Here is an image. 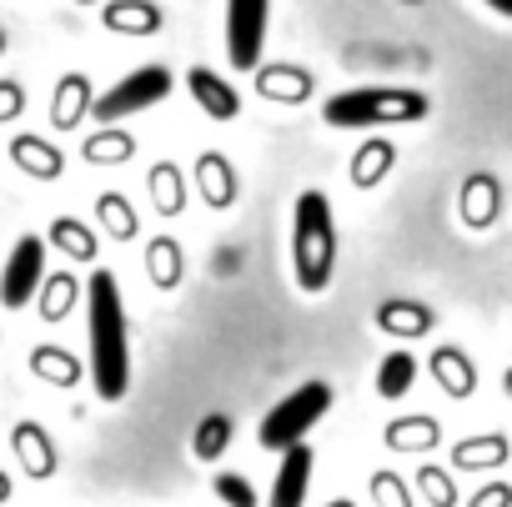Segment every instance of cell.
I'll list each match as a JSON object with an SVG mask.
<instances>
[{
    "mask_svg": "<svg viewBox=\"0 0 512 507\" xmlns=\"http://www.w3.org/2000/svg\"><path fill=\"white\" fill-rule=\"evenodd\" d=\"M86 322H91V382L101 402H121L131 387V347H126V307L116 272L96 267L86 282Z\"/></svg>",
    "mask_w": 512,
    "mask_h": 507,
    "instance_id": "obj_1",
    "label": "cell"
},
{
    "mask_svg": "<svg viewBox=\"0 0 512 507\" xmlns=\"http://www.w3.org/2000/svg\"><path fill=\"white\" fill-rule=\"evenodd\" d=\"M292 267L302 292H327L337 272V221L327 191H302L292 211Z\"/></svg>",
    "mask_w": 512,
    "mask_h": 507,
    "instance_id": "obj_2",
    "label": "cell"
},
{
    "mask_svg": "<svg viewBox=\"0 0 512 507\" xmlns=\"http://www.w3.org/2000/svg\"><path fill=\"white\" fill-rule=\"evenodd\" d=\"M427 116V96L412 86H357L337 91L322 106V121L337 131H372V126H412Z\"/></svg>",
    "mask_w": 512,
    "mask_h": 507,
    "instance_id": "obj_3",
    "label": "cell"
},
{
    "mask_svg": "<svg viewBox=\"0 0 512 507\" xmlns=\"http://www.w3.org/2000/svg\"><path fill=\"white\" fill-rule=\"evenodd\" d=\"M327 412H332V382H307V387H297L292 397H282V402L262 417V427H256V442L277 457V452L297 447Z\"/></svg>",
    "mask_w": 512,
    "mask_h": 507,
    "instance_id": "obj_4",
    "label": "cell"
},
{
    "mask_svg": "<svg viewBox=\"0 0 512 507\" xmlns=\"http://www.w3.org/2000/svg\"><path fill=\"white\" fill-rule=\"evenodd\" d=\"M171 86H176V81H171L166 66H141V71H131L126 81H116L106 96H96V101H91V116H96V126H116V121L146 111V106H161V101L171 96Z\"/></svg>",
    "mask_w": 512,
    "mask_h": 507,
    "instance_id": "obj_5",
    "label": "cell"
},
{
    "mask_svg": "<svg viewBox=\"0 0 512 507\" xmlns=\"http://www.w3.org/2000/svg\"><path fill=\"white\" fill-rule=\"evenodd\" d=\"M267 6H272V0H226V56H231L236 71H256V66H262Z\"/></svg>",
    "mask_w": 512,
    "mask_h": 507,
    "instance_id": "obj_6",
    "label": "cell"
},
{
    "mask_svg": "<svg viewBox=\"0 0 512 507\" xmlns=\"http://www.w3.org/2000/svg\"><path fill=\"white\" fill-rule=\"evenodd\" d=\"M46 282V241L41 236H21L11 246V257H6V272H0V307H31L36 292Z\"/></svg>",
    "mask_w": 512,
    "mask_h": 507,
    "instance_id": "obj_7",
    "label": "cell"
},
{
    "mask_svg": "<svg viewBox=\"0 0 512 507\" xmlns=\"http://www.w3.org/2000/svg\"><path fill=\"white\" fill-rule=\"evenodd\" d=\"M312 467H317L312 447H302V442H297V447H287V452H282V462H277V482H272L267 507H307Z\"/></svg>",
    "mask_w": 512,
    "mask_h": 507,
    "instance_id": "obj_8",
    "label": "cell"
},
{
    "mask_svg": "<svg viewBox=\"0 0 512 507\" xmlns=\"http://www.w3.org/2000/svg\"><path fill=\"white\" fill-rule=\"evenodd\" d=\"M186 91H191V101H196L211 121H231V116H241V96H236V86H226V76H216L211 66H191Z\"/></svg>",
    "mask_w": 512,
    "mask_h": 507,
    "instance_id": "obj_9",
    "label": "cell"
},
{
    "mask_svg": "<svg viewBox=\"0 0 512 507\" xmlns=\"http://www.w3.org/2000/svg\"><path fill=\"white\" fill-rule=\"evenodd\" d=\"M11 447H16V457H21L26 477H36V482L56 477L61 457H56V442H51V432H46L41 422H16V432H11Z\"/></svg>",
    "mask_w": 512,
    "mask_h": 507,
    "instance_id": "obj_10",
    "label": "cell"
},
{
    "mask_svg": "<svg viewBox=\"0 0 512 507\" xmlns=\"http://www.w3.org/2000/svg\"><path fill=\"white\" fill-rule=\"evenodd\" d=\"M457 211H462V221H467L472 231H487V226L497 221V211H502V186H497V176H487V171L467 176Z\"/></svg>",
    "mask_w": 512,
    "mask_h": 507,
    "instance_id": "obj_11",
    "label": "cell"
},
{
    "mask_svg": "<svg viewBox=\"0 0 512 507\" xmlns=\"http://www.w3.org/2000/svg\"><path fill=\"white\" fill-rule=\"evenodd\" d=\"M196 196L211 206V211H226L236 201V166L221 156V151H206L196 161Z\"/></svg>",
    "mask_w": 512,
    "mask_h": 507,
    "instance_id": "obj_12",
    "label": "cell"
},
{
    "mask_svg": "<svg viewBox=\"0 0 512 507\" xmlns=\"http://www.w3.org/2000/svg\"><path fill=\"white\" fill-rule=\"evenodd\" d=\"M432 327H437L432 307H422L412 297H387L377 307V332H387V337H427Z\"/></svg>",
    "mask_w": 512,
    "mask_h": 507,
    "instance_id": "obj_13",
    "label": "cell"
},
{
    "mask_svg": "<svg viewBox=\"0 0 512 507\" xmlns=\"http://www.w3.org/2000/svg\"><path fill=\"white\" fill-rule=\"evenodd\" d=\"M427 367H432V377H437V387L447 392V397H472L477 392V367H472V357L462 352V347H437L432 357H427Z\"/></svg>",
    "mask_w": 512,
    "mask_h": 507,
    "instance_id": "obj_14",
    "label": "cell"
},
{
    "mask_svg": "<svg viewBox=\"0 0 512 507\" xmlns=\"http://www.w3.org/2000/svg\"><path fill=\"white\" fill-rule=\"evenodd\" d=\"M181 272H186V257H181V241L176 236H151L146 241V277L156 292H176L181 287Z\"/></svg>",
    "mask_w": 512,
    "mask_h": 507,
    "instance_id": "obj_15",
    "label": "cell"
},
{
    "mask_svg": "<svg viewBox=\"0 0 512 507\" xmlns=\"http://www.w3.org/2000/svg\"><path fill=\"white\" fill-rule=\"evenodd\" d=\"M387 447L392 452H432L437 442H442V422L437 417H427V412H412V417H397V422H387Z\"/></svg>",
    "mask_w": 512,
    "mask_h": 507,
    "instance_id": "obj_16",
    "label": "cell"
},
{
    "mask_svg": "<svg viewBox=\"0 0 512 507\" xmlns=\"http://www.w3.org/2000/svg\"><path fill=\"white\" fill-rule=\"evenodd\" d=\"M512 457V442L502 432H482V437H467L452 447V467L457 472H487V467H502Z\"/></svg>",
    "mask_w": 512,
    "mask_h": 507,
    "instance_id": "obj_17",
    "label": "cell"
},
{
    "mask_svg": "<svg viewBox=\"0 0 512 507\" xmlns=\"http://www.w3.org/2000/svg\"><path fill=\"white\" fill-rule=\"evenodd\" d=\"M11 161H16L26 176H36V181H56V176L66 171V156H61L51 141H41V136H16V141H11Z\"/></svg>",
    "mask_w": 512,
    "mask_h": 507,
    "instance_id": "obj_18",
    "label": "cell"
},
{
    "mask_svg": "<svg viewBox=\"0 0 512 507\" xmlns=\"http://www.w3.org/2000/svg\"><path fill=\"white\" fill-rule=\"evenodd\" d=\"M86 297V287L71 277V272H56V277H46L41 282V292H36V307H41V317L56 327V322H66L71 312H76V302Z\"/></svg>",
    "mask_w": 512,
    "mask_h": 507,
    "instance_id": "obj_19",
    "label": "cell"
},
{
    "mask_svg": "<svg viewBox=\"0 0 512 507\" xmlns=\"http://www.w3.org/2000/svg\"><path fill=\"white\" fill-rule=\"evenodd\" d=\"M26 367H31L41 382H51V387H76V382L86 377V367H81L76 352H66V347H31Z\"/></svg>",
    "mask_w": 512,
    "mask_h": 507,
    "instance_id": "obj_20",
    "label": "cell"
},
{
    "mask_svg": "<svg viewBox=\"0 0 512 507\" xmlns=\"http://www.w3.org/2000/svg\"><path fill=\"white\" fill-rule=\"evenodd\" d=\"M146 186H151V201H156L161 216H181L186 211V181H181V166L176 161H156L151 176H146Z\"/></svg>",
    "mask_w": 512,
    "mask_h": 507,
    "instance_id": "obj_21",
    "label": "cell"
},
{
    "mask_svg": "<svg viewBox=\"0 0 512 507\" xmlns=\"http://www.w3.org/2000/svg\"><path fill=\"white\" fill-rule=\"evenodd\" d=\"M96 221H101V231H106L111 241H136V231H141V216H136V206H131L121 191H101Z\"/></svg>",
    "mask_w": 512,
    "mask_h": 507,
    "instance_id": "obj_22",
    "label": "cell"
},
{
    "mask_svg": "<svg viewBox=\"0 0 512 507\" xmlns=\"http://www.w3.org/2000/svg\"><path fill=\"white\" fill-rule=\"evenodd\" d=\"M51 246L56 251H66L71 262H96V231L86 226V221H76V216H56L51 221Z\"/></svg>",
    "mask_w": 512,
    "mask_h": 507,
    "instance_id": "obj_23",
    "label": "cell"
},
{
    "mask_svg": "<svg viewBox=\"0 0 512 507\" xmlns=\"http://www.w3.org/2000/svg\"><path fill=\"white\" fill-rule=\"evenodd\" d=\"M412 382H417V357L412 352H387L382 362H377V397H387V402H397V397H407L412 392Z\"/></svg>",
    "mask_w": 512,
    "mask_h": 507,
    "instance_id": "obj_24",
    "label": "cell"
},
{
    "mask_svg": "<svg viewBox=\"0 0 512 507\" xmlns=\"http://www.w3.org/2000/svg\"><path fill=\"white\" fill-rule=\"evenodd\" d=\"M81 156H86L91 166H121V161L136 156V141H131L126 131H116V126H101L96 136H86Z\"/></svg>",
    "mask_w": 512,
    "mask_h": 507,
    "instance_id": "obj_25",
    "label": "cell"
},
{
    "mask_svg": "<svg viewBox=\"0 0 512 507\" xmlns=\"http://www.w3.org/2000/svg\"><path fill=\"white\" fill-rule=\"evenodd\" d=\"M392 161H397L392 141H367V146L352 156V186H357V191H372V186L392 171Z\"/></svg>",
    "mask_w": 512,
    "mask_h": 507,
    "instance_id": "obj_26",
    "label": "cell"
},
{
    "mask_svg": "<svg viewBox=\"0 0 512 507\" xmlns=\"http://www.w3.org/2000/svg\"><path fill=\"white\" fill-rule=\"evenodd\" d=\"M231 417L226 412H211V417H201L196 422V432H191V452H196V462H216L226 447H231Z\"/></svg>",
    "mask_w": 512,
    "mask_h": 507,
    "instance_id": "obj_27",
    "label": "cell"
},
{
    "mask_svg": "<svg viewBox=\"0 0 512 507\" xmlns=\"http://www.w3.org/2000/svg\"><path fill=\"white\" fill-rule=\"evenodd\" d=\"M106 26H111V31L146 36V31L161 26V11L151 6V0H116V6H106Z\"/></svg>",
    "mask_w": 512,
    "mask_h": 507,
    "instance_id": "obj_28",
    "label": "cell"
},
{
    "mask_svg": "<svg viewBox=\"0 0 512 507\" xmlns=\"http://www.w3.org/2000/svg\"><path fill=\"white\" fill-rule=\"evenodd\" d=\"M86 86H91L86 76H61V86H56V106H51V121H56L61 131H71V126L86 116V106H91V101H86Z\"/></svg>",
    "mask_w": 512,
    "mask_h": 507,
    "instance_id": "obj_29",
    "label": "cell"
},
{
    "mask_svg": "<svg viewBox=\"0 0 512 507\" xmlns=\"http://www.w3.org/2000/svg\"><path fill=\"white\" fill-rule=\"evenodd\" d=\"M256 91H262L267 101H307L312 96V76L307 71H262L256 76Z\"/></svg>",
    "mask_w": 512,
    "mask_h": 507,
    "instance_id": "obj_30",
    "label": "cell"
},
{
    "mask_svg": "<svg viewBox=\"0 0 512 507\" xmlns=\"http://www.w3.org/2000/svg\"><path fill=\"white\" fill-rule=\"evenodd\" d=\"M417 487H422V497H427L432 507H457L452 472H442V467H422V472H417Z\"/></svg>",
    "mask_w": 512,
    "mask_h": 507,
    "instance_id": "obj_31",
    "label": "cell"
},
{
    "mask_svg": "<svg viewBox=\"0 0 512 507\" xmlns=\"http://www.w3.org/2000/svg\"><path fill=\"white\" fill-rule=\"evenodd\" d=\"M216 497L226 502V507H256V487L241 477V472H216Z\"/></svg>",
    "mask_w": 512,
    "mask_h": 507,
    "instance_id": "obj_32",
    "label": "cell"
},
{
    "mask_svg": "<svg viewBox=\"0 0 512 507\" xmlns=\"http://www.w3.org/2000/svg\"><path fill=\"white\" fill-rule=\"evenodd\" d=\"M372 497L377 507H412V487L397 472H372Z\"/></svg>",
    "mask_w": 512,
    "mask_h": 507,
    "instance_id": "obj_33",
    "label": "cell"
},
{
    "mask_svg": "<svg viewBox=\"0 0 512 507\" xmlns=\"http://www.w3.org/2000/svg\"><path fill=\"white\" fill-rule=\"evenodd\" d=\"M467 507H512V487L507 482H487L467 497Z\"/></svg>",
    "mask_w": 512,
    "mask_h": 507,
    "instance_id": "obj_34",
    "label": "cell"
},
{
    "mask_svg": "<svg viewBox=\"0 0 512 507\" xmlns=\"http://www.w3.org/2000/svg\"><path fill=\"white\" fill-rule=\"evenodd\" d=\"M21 106H26L21 86H16V81H0V126L16 121V116H21Z\"/></svg>",
    "mask_w": 512,
    "mask_h": 507,
    "instance_id": "obj_35",
    "label": "cell"
},
{
    "mask_svg": "<svg viewBox=\"0 0 512 507\" xmlns=\"http://www.w3.org/2000/svg\"><path fill=\"white\" fill-rule=\"evenodd\" d=\"M482 6H492L497 16H512V0H482Z\"/></svg>",
    "mask_w": 512,
    "mask_h": 507,
    "instance_id": "obj_36",
    "label": "cell"
},
{
    "mask_svg": "<svg viewBox=\"0 0 512 507\" xmlns=\"http://www.w3.org/2000/svg\"><path fill=\"white\" fill-rule=\"evenodd\" d=\"M0 502H11V477L0 472Z\"/></svg>",
    "mask_w": 512,
    "mask_h": 507,
    "instance_id": "obj_37",
    "label": "cell"
},
{
    "mask_svg": "<svg viewBox=\"0 0 512 507\" xmlns=\"http://www.w3.org/2000/svg\"><path fill=\"white\" fill-rule=\"evenodd\" d=\"M327 507H357V502H352V497H332Z\"/></svg>",
    "mask_w": 512,
    "mask_h": 507,
    "instance_id": "obj_38",
    "label": "cell"
},
{
    "mask_svg": "<svg viewBox=\"0 0 512 507\" xmlns=\"http://www.w3.org/2000/svg\"><path fill=\"white\" fill-rule=\"evenodd\" d=\"M502 387H507V397H512V367H507V372H502Z\"/></svg>",
    "mask_w": 512,
    "mask_h": 507,
    "instance_id": "obj_39",
    "label": "cell"
},
{
    "mask_svg": "<svg viewBox=\"0 0 512 507\" xmlns=\"http://www.w3.org/2000/svg\"><path fill=\"white\" fill-rule=\"evenodd\" d=\"M0 51H6V31H0Z\"/></svg>",
    "mask_w": 512,
    "mask_h": 507,
    "instance_id": "obj_40",
    "label": "cell"
},
{
    "mask_svg": "<svg viewBox=\"0 0 512 507\" xmlns=\"http://www.w3.org/2000/svg\"><path fill=\"white\" fill-rule=\"evenodd\" d=\"M81 6H96V0H81Z\"/></svg>",
    "mask_w": 512,
    "mask_h": 507,
    "instance_id": "obj_41",
    "label": "cell"
}]
</instances>
